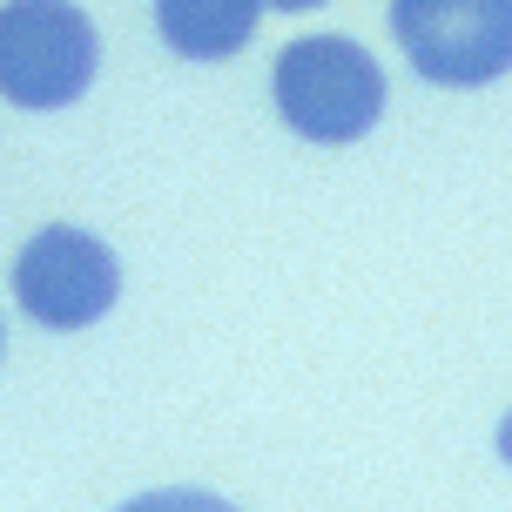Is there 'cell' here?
<instances>
[{
	"mask_svg": "<svg viewBox=\"0 0 512 512\" xmlns=\"http://www.w3.org/2000/svg\"><path fill=\"white\" fill-rule=\"evenodd\" d=\"M270 95L277 115L304 142L344 149L364 142L384 115V68L371 61V48H358L351 34H304L277 54L270 68Z\"/></svg>",
	"mask_w": 512,
	"mask_h": 512,
	"instance_id": "cell-1",
	"label": "cell"
},
{
	"mask_svg": "<svg viewBox=\"0 0 512 512\" xmlns=\"http://www.w3.org/2000/svg\"><path fill=\"white\" fill-rule=\"evenodd\" d=\"M102 41L75 0H7L0 7V102L27 115L75 108L95 88Z\"/></svg>",
	"mask_w": 512,
	"mask_h": 512,
	"instance_id": "cell-2",
	"label": "cell"
},
{
	"mask_svg": "<svg viewBox=\"0 0 512 512\" xmlns=\"http://www.w3.org/2000/svg\"><path fill=\"white\" fill-rule=\"evenodd\" d=\"M14 304L41 331H88L122 304V263L95 230L48 223L14 250Z\"/></svg>",
	"mask_w": 512,
	"mask_h": 512,
	"instance_id": "cell-3",
	"label": "cell"
},
{
	"mask_svg": "<svg viewBox=\"0 0 512 512\" xmlns=\"http://www.w3.org/2000/svg\"><path fill=\"white\" fill-rule=\"evenodd\" d=\"M391 34L438 88H486L512 68V0H391Z\"/></svg>",
	"mask_w": 512,
	"mask_h": 512,
	"instance_id": "cell-4",
	"label": "cell"
},
{
	"mask_svg": "<svg viewBox=\"0 0 512 512\" xmlns=\"http://www.w3.org/2000/svg\"><path fill=\"white\" fill-rule=\"evenodd\" d=\"M263 0H155V27L182 61H230L250 48Z\"/></svg>",
	"mask_w": 512,
	"mask_h": 512,
	"instance_id": "cell-5",
	"label": "cell"
},
{
	"mask_svg": "<svg viewBox=\"0 0 512 512\" xmlns=\"http://www.w3.org/2000/svg\"><path fill=\"white\" fill-rule=\"evenodd\" d=\"M115 512H243V506H230V499H216L203 486H162V492H135Z\"/></svg>",
	"mask_w": 512,
	"mask_h": 512,
	"instance_id": "cell-6",
	"label": "cell"
},
{
	"mask_svg": "<svg viewBox=\"0 0 512 512\" xmlns=\"http://www.w3.org/2000/svg\"><path fill=\"white\" fill-rule=\"evenodd\" d=\"M492 445H499V459L512 465V411H506V418H499V438H492Z\"/></svg>",
	"mask_w": 512,
	"mask_h": 512,
	"instance_id": "cell-7",
	"label": "cell"
},
{
	"mask_svg": "<svg viewBox=\"0 0 512 512\" xmlns=\"http://www.w3.org/2000/svg\"><path fill=\"white\" fill-rule=\"evenodd\" d=\"M270 7H283V14H310V7H324V0H270Z\"/></svg>",
	"mask_w": 512,
	"mask_h": 512,
	"instance_id": "cell-8",
	"label": "cell"
},
{
	"mask_svg": "<svg viewBox=\"0 0 512 512\" xmlns=\"http://www.w3.org/2000/svg\"><path fill=\"white\" fill-rule=\"evenodd\" d=\"M0 351H7V331H0Z\"/></svg>",
	"mask_w": 512,
	"mask_h": 512,
	"instance_id": "cell-9",
	"label": "cell"
}]
</instances>
